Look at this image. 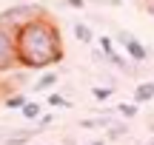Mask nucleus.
<instances>
[{
  "label": "nucleus",
  "instance_id": "1",
  "mask_svg": "<svg viewBox=\"0 0 154 145\" xmlns=\"http://www.w3.org/2000/svg\"><path fill=\"white\" fill-rule=\"evenodd\" d=\"M17 46V66L29 71H43L49 66H57L63 60V37L57 23H51L46 14L29 20L14 31Z\"/></svg>",
  "mask_w": 154,
  "mask_h": 145
},
{
  "label": "nucleus",
  "instance_id": "2",
  "mask_svg": "<svg viewBox=\"0 0 154 145\" xmlns=\"http://www.w3.org/2000/svg\"><path fill=\"white\" fill-rule=\"evenodd\" d=\"M40 14H46V11L40 9L37 3H17V6H11V9H6L3 14H0V26L9 28V31H17L20 26H26L29 20H34V17H40Z\"/></svg>",
  "mask_w": 154,
  "mask_h": 145
},
{
  "label": "nucleus",
  "instance_id": "3",
  "mask_svg": "<svg viewBox=\"0 0 154 145\" xmlns=\"http://www.w3.org/2000/svg\"><path fill=\"white\" fill-rule=\"evenodd\" d=\"M11 66H17V46H14V31L0 26V74L11 71Z\"/></svg>",
  "mask_w": 154,
  "mask_h": 145
},
{
  "label": "nucleus",
  "instance_id": "4",
  "mask_svg": "<svg viewBox=\"0 0 154 145\" xmlns=\"http://www.w3.org/2000/svg\"><path fill=\"white\" fill-rule=\"evenodd\" d=\"M117 43H120L123 49H126V54L131 57L134 63H146V60H149V49H146V46L140 43V40L134 37L131 31H126V28H120V31H117Z\"/></svg>",
  "mask_w": 154,
  "mask_h": 145
},
{
  "label": "nucleus",
  "instance_id": "5",
  "mask_svg": "<svg viewBox=\"0 0 154 145\" xmlns=\"http://www.w3.org/2000/svg\"><path fill=\"white\" fill-rule=\"evenodd\" d=\"M37 134V128H17V131H9L3 137V145H26L32 142V137Z\"/></svg>",
  "mask_w": 154,
  "mask_h": 145
},
{
  "label": "nucleus",
  "instance_id": "6",
  "mask_svg": "<svg viewBox=\"0 0 154 145\" xmlns=\"http://www.w3.org/2000/svg\"><path fill=\"white\" fill-rule=\"evenodd\" d=\"M57 83H60V74L57 71H43L37 80H34V91H51Z\"/></svg>",
  "mask_w": 154,
  "mask_h": 145
},
{
  "label": "nucleus",
  "instance_id": "7",
  "mask_svg": "<svg viewBox=\"0 0 154 145\" xmlns=\"http://www.w3.org/2000/svg\"><path fill=\"white\" fill-rule=\"evenodd\" d=\"M154 100V80H149V83H140L137 88H134V102H151Z\"/></svg>",
  "mask_w": 154,
  "mask_h": 145
},
{
  "label": "nucleus",
  "instance_id": "8",
  "mask_svg": "<svg viewBox=\"0 0 154 145\" xmlns=\"http://www.w3.org/2000/svg\"><path fill=\"white\" fill-rule=\"evenodd\" d=\"M72 28H74V37L80 40L83 46H91V43H94V31H91V28L86 26V23H74Z\"/></svg>",
  "mask_w": 154,
  "mask_h": 145
},
{
  "label": "nucleus",
  "instance_id": "9",
  "mask_svg": "<svg viewBox=\"0 0 154 145\" xmlns=\"http://www.w3.org/2000/svg\"><path fill=\"white\" fill-rule=\"evenodd\" d=\"M20 114H23L26 120H32V123H37V120L43 117V105H40V102H32V100H29L26 105L20 108Z\"/></svg>",
  "mask_w": 154,
  "mask_h": 145
},
{
  "label": "nucleus",
  "instance_id": "10",
  "mask_svg": "<svg viewBox=\"0 0 154 145\" xmlns=\"http://www.w3.org/2000/svg\"><path fill=\"white\" fill-rule=\"evenodd\" d=\"M106 134H109V140H123V137H128V125L126 123H111L109 128H106Z\"/></svg>",
  "mask_w": 154,
  "mask_h": 145
},
{
  "label": "nucleus",
  "instance_id": "11",
  "mask_svg": "<svg viewBox=\"0 0 154 145\" xmlns=\"http://www.w3.org/2000/svg\"><path fill=\"white\" fill-rule=\"evenodd\" d=\"M26 94H23V91H14V94H6V100H3V105L6 108H23L26 105Z\"/></svg>",
  "mask_w": 154,
  "mask_h": 145
},
{
  "label": "nucleus",
  "instance_id": "12",
  "mask_svg": "<svg viewBox=\"0 0 154 145\" xmlns=\"http://www.w3.org/2000/svg\"><path fill=\"white\" fill-rule=\"evenodd\" d=\"M117 111V117H123V120H131V117H137V102H120V105L114 108Z\"/></svg>",
  "mask_w": 154,
  "mask_h": 145
},
{
  "label": "nucleus",
  "instance_id": "13",
  "mask_svg": "<svg viewBox=\"0 0 154 145\" xmlns=\"http://www.w3.org/2000/svg\"><path fill=\"white\" fill-rule=\"evenodd\" d=\"M111 94H114V88H111V85H94V88H91V97H94L97 102L111 100Z\"/></svg>",
  "mask_w": 154,
  "mask_h": 145
},
{
  "label": "nucleus",
  "instance_id": "14",
  "mask_svg": "<svg viewBox=\"0 0 154 145\" xmlns=\"http://www.w3.org/2000/svg\"><path fill=\"white\" fill-rule=\"evenodd\" d=\"M97 43H100V51H103L106 60L117 54V51H114V40H111V37H106V34H103V37H97Z\"/></svg>",
  "mask_w": 154,
  "mask_h": 145
},
{
  "label": "nucleus",
  "instance_id": "15",
  "mask_svg": "<svg viewBox=\"0 0 154 145\" xmlns=\"http://www.w3.org/2000/svg\"><path fill=\"white\" fill-rule=\"evenodd\" d=\"M46 100H49L51 108H69V105H72V100H66V97L57 94V91H49V97H46Z\"/></svg>",
  "mask_w": 154,
  "mask_h": 145
},
{
  "label": "nucleus",
  "instance_id": "16",
  "mask_svg": "<svg viewBox=\"0 0 154 145\" xmlns=\"http://www.w3.org/2000/svg\"><path fill=\"white\" fill-rule=\"evenodd\" d=\"M51 123H54V114H43V117L34 123V128H37V131H43V128H49Z\"/></svg>",
  "mask_w": 154,
  "mask_h": 145
},
{
  "label": "nucleus",
  "instance_id": "17",
  "mask_svg": "<svg viewBox=\"0 0 154 145\" xmlns=\"http://www.w3.org/2000/svg\"><path fill=\"white\" fill-rule=\"evenodd\" d=\"M66 6H69V9H83L86 0H66Z\"/></svg>",
  "mask_w": 154,
  "mask_h": 145
},
{
  "label": "nucleus",
  "instance_id": "18",
  "mask_svg": "<svg viewBox=\"0 0 154 145\" xmlns=\"http://www.w3.org/2000/svg\"><path fill=\"white\" fill-rule=\"evenodd\" d=\"M146 6H149V11H154V0H146Z\"/></svg>",
  "mask_w": 154,
  "mask_h": 145
},
{
  "label": "nucleus",
  "instance_id": "19",
  "mask_svg": "<svg viewBox=\"0 0 154 145\" xmlns=\"http://www.w3.org/2000/svg\"><path fill=\"white\" fill-rule=\"evenodd\" d=\"M91 145H106V142H103V140H94V142H91Z\"/></svg>",
  "mask_w": 154,
  "mask_h": 145
},
{
  "label": "nucleus",
  "instance_id": "20",
  "mask_svg": "<svg viewBox=\"0 0 154 145\" xmlns=\"http://www.w3.org/2000/svg\"><path fill=\"white\" fill-rule=\"evenodd\" d=\"M149 145H154V137H151V142H149Z\"/></svg>",
  "mask_w": 154,
  "mask_h": 145
}]
</instances>
